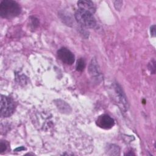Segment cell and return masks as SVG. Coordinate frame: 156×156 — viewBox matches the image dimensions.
Returning <instances> with one entry per match:
<instances>
[{"label": "cell", "instance_id": "obj_9", "mask_svg": "<svg viewBox=\"0 0 156 156\" xmlns=\"http://www.w3.org/2000/svg\"><path fill=\"white\" fill-rule=\"evenodd\" d=\"M151 34L152 37H155V25H153L151 27Z\"/></svg>", "mask_w": 156, "mask_h": 156}, {"label": "cell", "instance_id": "obj_2", "mask_svg": "<svg viewBox=\"0 0 156 156\" xmlns=\"http://www.w3.org/2000/svg\"><path fill=\"white\" fill-rule=\"evenodd\" d=\"M75 18L77 21L84 27L93 28L96 26L95 18L89 12L79 9L75 13Z\"/></svg>", "mask_w": 156, "mask_h": 156}, {"label": "cell", "instance_id": "obj_4", "mask_svg": "<svg viewBox=\"0 0 156 156\" xmlns=\"http://www.w3.org/2000/svg\"><path fill=\"white\" fill-rule=\"evenodd\" d=\"M57 56L61 61L68 65H72L74 62V54L65 48H62L58 50Z\"/></svg>", "mask_w": 156, "mask_h": 156}, {"label": "cell", "instance_id": "obj_5", "mask_svg": "<svg viewBox=\"0 0 156 156\" xmlns=\"http://www.w3.org/2000/svg\"><path fill=\"white\" fill-rule=\"evenodd\" d=\"M96 124L99 127L104 129H109L114 126L115 121L109 115L104 114L98 118L96 120Z\"/></svg>", "mask_w": 156, "mask_h": 156}, {"label": "cell", "instance_id": "obj_7", "mask_svg": "<svg viewBox=\"0 0 156 156\" xmlns=\"http://www.w3.org/2000/svg\"><path fill=\"white\" fill-rule=\"evenodd\" d=\"M85 63L82 58H79L76 63V69L78 71H82L85 68Z\"/></svg>", "mask_w": 156, "mask_h": 156}, {"label": "cell", "instance_id": "obj_6", "mask_svg": "<svg viewBox=\"0 0 156 156\" xmlns=\"http://www.w3.org/2000/svg\"><path fill=\"white\" fill-rule=\"evenodd\" d=\"M77 5L79 9H82V10L89 12L92 14L94 13L96 10V7L94 3L91 1H86V0L79 1L77 2Z\"/></svg>", "mask_w": 156, "mask_h": 156}, {"label": "cell", "instance_id": "obj_10", "mask_svg": "<svg viewBox=\"0 0 156 156\" xmlns=\"http://www.w3.org/2000/svg\"><path fill=\"white\" fill-rule=\"evenodd\" d=\"M25 148L24 147H18L16 148L15 150H14V151H20L22 150H24Z\"/></svg>", "mask_w": 156, "mask_h": 156}, {"label": "cell", "instance_id": "obj_3", "mask_svg": "<svg viewBox=\"0 0 156 156\" xmlns=\"http://www.w3.org/2000/svg\"><path fill=\"white\" fill-rule=\"evenodd\" d=\"M15 104L13 100L7 96L1 95V116L9 117L14 112Z\"/></svg>", "mask_w": 156, "mask_h": 156}, {"label": "cell", "instance_id": "obj_8", "mask_svg": "<svg viewBox=\"0 0 156 156\" xmlns=\"http://www.w3.org/2000/svg\"><path fill=\"white\" fill-rule=\"evenodd\" d=\"M7 148V146H6V144L3 141H1V144H0V151H1V152H4Z\"/></svg>", "mask_w": 156, "mask_h": 156}, {"label": "cell", "instance_id": "obj_1", "mask_svg": "<svg viewBox=\"0 0 156 156\" xmlns=\"http://www.w3.org/2000/svg\"><path fill=\"white\" fill-rule=\"evenodd\" d=\"M21 9L18 3L12 0H4L0 4V15L4 18H12L20 14Z\"/></svg>", "mask_w": 156, "mask_h": 156}]
</instances>
